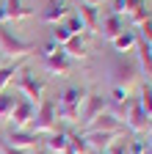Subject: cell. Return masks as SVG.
<instances>
[{
  "label": "cell",
  "mask_w": 152,
  "mask_h": 154,
  "mask_svg": "<svg viewBox=\"0 0 152 154\" xmlns=\"http://www.w3.org/2000/svg\"><path fill=\"white\" fill-rule=\"evenodd\" d=\"M138 99V105H141V110L149 116V121H152V85L147 83V85H141V96H136Z\"/></svg>",
  "instance_id": "25"
},
{
  "label": "cell",
  "mask_w": 152,
  "mask_h": 154,
  "mask_svg": "<svg viewBox=\"0 0 152 154\" xmlns=\"http://www.w3.org/2000/svg\"><path fill=\"white\" fill-rule=\"evenodd\" d=\"M136 44H138V36H136V30H130V28H125L116 38H111V47H113V52H119V55H125V52H133L136 50Z\"/></svg>",
  "instance_id": "16"
},
{
  "label": "cell",
  "mask_w": 152,
  "mask_h": 154,
  "mask_svg": "<svg viewBox=\"0 0 152 154\" xmlns=\"http://www.w3.org/2000/svg\"><path fill=\"white\" fill-rule=\"evenodd\" d=\"M0 52H3V58L8 55L14 61H22L31 52H36V42H25L17 33H11L6 25H0Z\"/></svg>",
  "instance_id": "3"
},
{
  "label": "cell",
  "mask_w": 152,
  "mask_h": 154,
  "mask_svg": "<svg viewBox=\"0 0 152 154\" xmlns=\"http://www.w3.org/2000/svg\"><path fill=\"white\" fill-rule=\"evenodd\" d=\"M122 124L130 129V132H136V135H141V132H147L149 129V116L141 110V105H138V99H130V105H127V113H125V119H122Z\"/></svg>",
  "instance_id": "9"
},
{
  "label": "cell",
  "mask_w": 152,
  "mask_h": 154,
  "mask_svg": "<svg viewBox=\"0 0 152 154\" xmlns=\"http://www.w3.org/2000/svg\"><path fill=\"white\" fill-rule=\"evenodd\" d=\"M136 83H138V63L127 55H116L111 61V85L130 91Z\"/></svg>",
  "instance_id": "2"
},
{
  "label": "cell",
  "mask_w": 152,
  "mask_h": 154,
  "mask_svg": "<svg viewBox=\"0 0 152 154\" xmlns=\"http://www.w3.org/2000/svg\"><path fill=\"white\" fill-rule=\"evenodd\" d=\"M36 154H47V151H44V149H39V151H36Z\"/></svg>",
  "instance_id": "34"
},
{
  "label": "cell",
  "mask_w": 152,
  "mask_h": 154,
  "mask_svg": "<svg viewBox=\"0 0 152 154\" xmlns=\"http://www.w3.org/2000/svg\"><path fill=\"white\" fill-rule=\"evenodd\" d=\"M125 30V19L119 17V14H108L105 19H100V30H97V36H102V38H116L119 33Z\"/></svg>",
  "instance_id": "15"
},
{
  "label": "cell",
  "mask_w": 152,
  "mask_h": 154,
  "mask_svg": "<svg viewBox=\"0 0 152 154\" xmlns=\"http://www.w3.org/2000/svg\"><path fill=\"white\" fill-rule=\"evenodd\" d=\"M149 50H152V44H149Z\"/></svg>",
  "instance_id": "36"
},
{
  "label": "cell",
  "mask_w": 152,
  "mask_h": 154,
  "mask_svg": "<svg viewBox=\"0 0 152 154\" xmlns=\"http://www.w3.org/2000/svg\"><path fill=\"white\" fill-rule=\"evenodd\" d=\"M75 14H78V19L83 22V33H94L97 36L100 30V11L91 8V6H78L75 8Z\"/></svg>",
  "instance_id": "14"
},
{
  "label": "cell",
  "mask_w": 152,
  "mask_h": 154,
  "mask_svg": "<svg viewBox=\"0 0 152 154\" xmlns=\"http://www.w3.org/2000/svg\"><path fill=\"white\" fill-rule=\"evenodd\" d=\"M33 113H36V105L31 99H25V96H20L17 105H14V110H11V116H8L11 129H28L31 121H33Z\"/></svg>",
  "instance_id": "8"
},
{
  "label": "cell",
  "mask_w": 152,
  "mask_h": 154,
  "mask_svg": "<svg viewBox=\"0 0 152 154\" xmlns=\"http://www.w3.org/2000/svg\"><path fill=\"white\" fill-rule=\"evenodd\" d=\"M55 119H58V116H55V102L53 99H44L36 105V113H33V121H31V132L33 135H50L53 129H55Z\"/></svg>",
  "instance_id": "5"
},
{
  "label": "cell",
  "mask_w": 152,
  "mask_h": 154,
  "mask_svg": "<svg viewBox=\"0 0 152 154\" xmlns=\"http://www.w3.org/2000/svg\"><path fill=\"white\" fill-rule=\"evenodd\" d=\"M50 28H53V30H50V42H55L58 47H64L69 38H72V33L66 30V25H64V22H61V25H50Z\"/></svg>",
  "instance_id": "24"
},
{
  "label": "cell",
  "mask_w": 152,
  "mask_h": 154,
  "mask_svg": "<svg viewBox=\"0 0 152 154\" xmlns=\"http://www.w3.org/2000/svg\"><path fill=\"white\" fill-rule=\"evenodd\" d=\"M83 132H116V135H122V132H125V124L116 119V116H111V113L105 110V113H100L94 121L83 124Z\"/></svg>",
  "instance_id": "13"
},
{
  "label": "cell",
  "mask_w": 152,
  "mask_h": 154,
  "mask_svg": "<svg viewBox=\"0 0 152 154\" xmlns=\"http://www.w3.org/2000/svg\"><path fill=\"white\" fill-rule=\"evenodd\" d=\"M64 154H89V143L80 132H69V140H66V151Z\"/></svg>",
  "instance_id": "22"
},
{
  "label": "cell",
  "mask_w": 152,
  "mask_h": 154,
  "mask_svg": "<svg viewBox=\"0 0 152 154\" xmlns=\"http://www.w3.org/2000/svg\"><path fill=\"white\" fill-rule=\"evenodd\" d=\"M125 143H127V140H119V138H116V140L111 143V149H108L105 154H127V151H125Z\"/></svg>",
  "instance_id": "29"
},
{
  "label": "cell",
  "mask_w": 152,
  "mask_h": 154,
  "mask_svg": "<svg viewBox=\"0 0 152 154\" xmlns=\"http://www.w3.org/2000/svg\"><path fill=\"white\" fill-rule=\"evenodd\" d=\"M136 36H138V42L152 44V19H147V22H141V25L136 28Z\"/></svg>",
  "instance_id": "28"
},
{
  "label": "cell",
  "mask_w": 152,
  "mask_h": 154,
  "mask_svg": "<svg viewBox=\"0 0 152 154\" xmlns=\"http://www.w3.org/2000/svg\"><path fill=\"white\" fill-rule=\"evenodd\" d=\"M149 154H152V146H149Z\"/></svg>",
  "instance_id": "35"
},
{
  "label": "cell",
  "mask_w": 152,
  "mask_h": 154,
  "mask_svg": "<svg viewBox=\"0 0 152 154\" xmlns=\"http://www.w3.org/2000/svg\"><path fill=\"white\" fill-rule=\"evenodd\" d=\"M66 140H69V132L53 129L42 143H44V151H47V154H64V151H66Z\"/></svg>",
  "instance_id": "17"
},
{
  "label": "cell",
  "mask_w": 152,
  "mask_h": 154,
  "mask_svg": "<svg viewBox=\"0 0 152 154\" xmlns=\"http://www.w3.org/2000/svg\"><path fill=\"white\" fill-rule=\"evenodd\" d=\"M64 25H66V30H69L72 36H83V22L78 19V14H75V11H69V14H66Z\"/></svg>",
  "instance_id": "26"
},
{
  "label": "cell",
  "mask_w": 152,
  "mask_h": 154,
  "mask_svg": "<svg viewBox=\"0 0 152 154\" xmlns=\"http://www.w3.org/2000/svg\"><path fill=\"white\" fill-rule=\"evenodd\" d=\"M102 3H105V0H80V6H91V8H97Z\"/></svg>",
  "instance_id": "31"
},
{
  "label": "cell",
  "mask_w": 152,
  "mask_h": 154,
  "mask_svg": "<svg viewBox=\"0 0 152 154\" xmlns=\"http://www.w3.org/2000/svg\"><path fill=\"white\" fill-rule=\"evenodd\" d=\"M105 110H108V96H102V94H86L83 107H80V121L89 124V121L97 119L100 113H105Z\"/></svg>",
  "instance_id": "12"
},
{
  "label": "cell",
  "mask_w": 152,
  "mask_h": 154,
  "mask_svg": "<svg viewBox=\"0 0 152 154\" xmlns=\"http://www.w3.org/2000/svg\"><path fill=\"white\" fill-rule=\"evenodd\" d=\"M127 19H130L136 28H138L141 22H147V19H152V11H149V6H147V0H141L138 6H133V8L127 11Z\"/></svg>",
  "instance_id": "21"
},
{
  "label": "cell",
  "mask_w": 152,
  "mask_h": 154,
  "mask_svg": "<svg viewBox=\"0 0 152 154\" xmlns=\"http://www.w3.org/2000/svg\"><path fill=\"white\" fill-rule=\"evenodd\" d=\"M20 69H22V61H8V63L0 66V91L8 88V83L17 77V72H20Z\"/></svg>",
  "instance_id": "20"
},
{
  "label": "cell",
  "mask_w": 152,
  "mask_h": 154,
  "mask_svg": "<svg viewBox=\"0 0 152 154\" xmlns=\"http://www.w3.org/2000/svg\"><path fill=\"white\" fill-rule=\"evenodd\" d=\"M125 151H127V154H147V140L141 138V135H136L133 140L125 143Z\"/></svg>",
  "instance_id": "27"
},
{
  "label": "cell",
  "mask_w": 152,
  "mask_h": 154,
  "mask_svg": "<svg viewBox=\"0 0 152 154\" xmlns=\"http://www.w3.org/2000/svg\"><path fill=\"white\" fill-rule=\"evenodd\" d=\"M17 99H20V94L14 96V94H8V91H0V119H8V116H11Z\"/></svg>",
  "instance_id": "23"
},
{
  "label": "cell",
  "mask_w": 152,
  "mask_h": 154,
  "mask_svg": "<svg viewBox=\"0 0 152 154\" xmlns=\"http://www.w3.org/2000/svg\"><path fill=\"white\" fill-rule=\"evenodd\" d=\"M136 63H138V72L152 77V50H149V44H144V42L136 44Z\"/></svg>",
  "instance_id": "19"
},
{
  "label": "cell",
  "mask_w": 152,
  "mask_h": 154,
  "mask_svg": "<svg viewBox=\"0 0 152 154\" xmlns=\"http://www.w3.org/2000/svg\"><path fill=\"white\" fill-rule=\"evenodd\" d=\"M72 61H83V58H89V44H86V36H72L69 42L61 47Z\"/></svg>",
  "instance_id": "18"
},
{
  "label": "cell",
  "mask_w": 152,
  "mask_h": 154,
  "mask_svg": "<svg viewBox=\"0 0 152 154\" xmlns=\"http://www.w3.org/2000/svg\"><path fill=\"white\" fill-rule=\"evenodd\" d=\"M69 11H72V8L64 3V0H44V6H42V11H39V19H42V22H47V25H61Z\"/></svg>",
  "instance_id": "11"
},
{
  "label": "cell",
  "mask_w": 152,
  "mask_h": 154,
  "mask_svg": "<svg viewBox=\"0 0 152 154\" xmlns=\"http://www.w3.org/2000/svg\"><path fill=\"white\" fill-rule=\"evenodd\" d=\"M147 146H152V124H149V129H147Z\"/></svg>",
  "instance_id": "32"
},
{
  "label": "cell",
  "mask_w": 152,
  "mask_h": 154,
  "mask_svg": "<svg viewBox=\"0 0 152 154\" xmlns=\"http://www.w3.org/2000/svg\"><path fill=\"white\" fill-rule=\"evenodd\" d=\"M3 140L8 146H14V149H20V151H36V146L42 143V138L33 135L31 129H8V135Z\"/></svg>",
  "instance_id": "10"
},
{
  "label": "cell",
  "mask_w": 152,
  "mask_h": 154,
  "mask_svg": "<svg viewBox=\"0 0 152 154\" xmlns=\"http://www.w3.org/2000/svg\"><path fill=\"white\" fill-rule=\"evenodd\" d=\"M17 94L25 96V99H31L33 105H39L44 99V80L36 77L28 66H22L20 72H17Z\"/></svg>",
  "instance_id": "4"
},
{
  "label": "cell",
  "mask_w": 152,
  "mask_h": 154,
  "mask_svg": "<svg viewBox=\"0 0 152 154\" xmlns=\"http://www.w3.org/2000/svg\"><path fill=\"white\" fill-rule=\"evenodd\" d=\"M33 14H36V8L28 6L25 0H0V25L20 22V19H28Z\"/></svg>",
  "instance_id": "7"
},
{
  "label": "cell",
  "mask_w": 152,
  "mask_h": 154,
  "mask_svg": "<svg viewBox=\"0 0 152 154\" xmlns=\"http://www.w3.org/2000/svg\"><path fill=\"white\" fill-rule=\"evenodd\" d=\"M42 66H44V72H47L50 77H66V74L72 72L75 61L58 47V50H53V52H44V55H42Z\"/></svg>",
  "instance_id": "6"
},
{
  "label": "cell",
  "mask_w": 152,
  "mask_h": 154,
  "mask_svg": "<svg viewBox=\"0 0 152 154\" xmlns=\"http://www.w3.org/2000/svg\"><path fill=\"white\" fill-rule=\"evenodd\" d=\"M86 88L80 85H69L61 91L58 102H55V116L64 121H80V107H83V99H86Z\"/></svg>",
  "instance_id": "1"
},
{
  "label": "cell",
  "mask_w": 152,
  "mask_h": 154,
  "mask_svg": "<svg viewBox=\"0 0 152 154\" xmlns=\"http://www.w3.org/2000/svg\"><path fill=\"white\" fill-rule=\"evenodd\" d=\"M3 63H6V61H3V52H0V66H3Z\"/></svg>",
  "instance_id": "33"
},
{
  "label": "cell",
  "mask_w": 152,
  "mask_h": 154,
  "mask_svg": "<svg viewBox=\"0 0 152 154\" xmlns=\"http://www.w3.org/2000/svg\"><path fill=\"white\" fill-rule=\"evenodd\" d=\"M0 154H28V151H20V149H14V146H8L3 138H0Z\"/></svg>",
  "instance_id": "30"
}]
</instances>
